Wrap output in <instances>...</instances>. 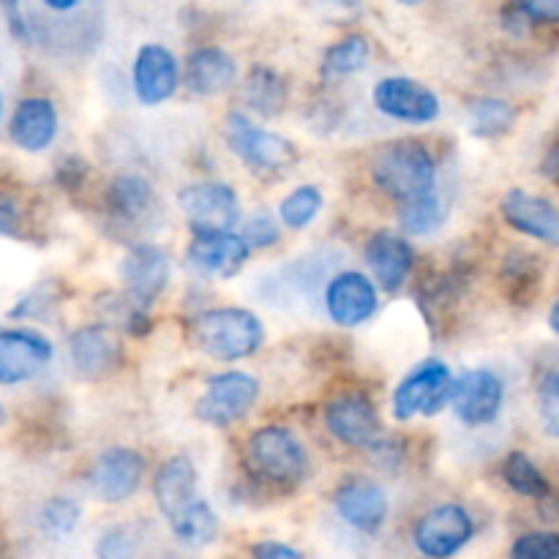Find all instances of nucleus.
Masks as SVG:
<instances>
[{
	"mask_svg": "<svg viewBox=\"0 0 559 559\" xmlns=\"http://www.w3.org/2000/svg\"><path fill=\"white\" fill-rule=\"evenodd\" d=\"M246 469L267 489L293 491L309 478V453L284 426H262L246 442Z\"/></svg>",
	"mask_w": 559,
	"mask_h": 559,
	"instance_id": "nucleus-1",
	"label": "nucleus"
},
{
	"mask_svg": "<svg viewBox=\"0 0 559 559\" xmlns=\"http://www.w3.org/2000/svg\"><path fill=\"white\" fill-rule=\"evenodd\" d=\"M191 342L216 360H240L262 347L265 328L254 311L224 306L200 311L191 320Z\"/></svg>",
	"mask_w": 559,
	"mask_h": 559,
	"instance_id": "nucleus-2",
	"label": "nucleus"
},
{
	"mask_svg": "<svg viewBox=\"0 0 559 559\" xmlns=\"http://www.w3.org/2000/svg\"><path fill=\"white\" fill-rule=\"evenodd\" d=\"M371 178L382 194L407 202L426 191H435L437 164L429 147L420 142L396 140L377 153L371 164Z\"/></svg>",
	"mask_w": 559,
	"mask_h": 559,
	"instance_id": "nucleus-3",
	"label": "nucleus"
},
{
	"mask_svg": "<svg viewBox=\"0 0 559 559\" xmlns=\"http://www.w3.org/2000/svg\"><path fill=\"white\" fill-rule=\"evenodd\" d=\"M227 140L229 147H233L254 173L282 175L287 173V169H293V164L298 162V147H295L287 136L251 123V120L240 112H233L227 118Z\"/></svg>",
	"mask_w": 559,
	"mask_h": 559,
	"instance_id": "nucleus-4",
	"label": "nucleus"
},
{
	"mask_svg": "<svg viewBox=\"0 0 559 559\" xmlns=\"http://www.w3.org/2000/svg\"><path fill=\"white\" fill-rule=\"evenodd\" d=\"M453 374L442 360L431 358L415 366L393 393V415L399 420H409L415 415H437L453 393Z\"/></svg>",
	"mask_w": 559,
	"mask_h": 559,
	"instance_id": "nucleus-5",
	"label": "nucleus"
},
{
	"mask_svg": "<svg viewBox=\"0 0 559 559\" xmlns=\"http://www.w3.org/2000/svg\"><path fill=\"white\" fill-rule=\"evenodd\" d=\"M257 396H260V382L254 377L246 371H222L207 380L205 393L197 402V418L224 429L246 418L257 404Z\"/></svg>",
	"mask_w": 559,
	"mask_h": 559,
	"instance_id": "nucleus-6",
	"label": "nucleus"
},
{
	"mask_svg": "<svg viewBox=\"0 0 559 559\" xmlns=\"http://www.w3.org/2000/svg\"><path fill=\"white\" fill-rule=\"evenodd\" d=\"M178 205L194 235L233 229L240 216V200L235 189L218 183V180H205V183H191L180 189Z\"/></svg>",
	"mask_w": 559,
	"mask_h": 559,
	"instance_id": "nucleus-7",
	"label": "nucleus"
},
{
	"mask_svg": "<svg viewBox=\"0 0 559 559\" xmlns=\"http://www.w3.org/2000/svg\"><path fill=\"white\" fill-rule=\"evenodd\" d=\"M473 516L462 506L448 502V506L431 508L426 516H420V522L415 524L413 538L420 555L431 559H445L459 555L473 540Z\"/></svg>",
	"mask_w": 559,
	"mask_h": 559,
	"instance_id": "nucleus-8",
	"label": "nucleus"
},
{
	"mask_svg": "<svg viewBox=\"0 0 559 559\" xmlns=\"http://www.w3.org/2000/svg\"><path fill=\"white\" fill-rule=\"evenodd\" d=\"M169 276H173L169 254L153 243L134 246L120 262V282H123L126 295L131 304L145 306V309L156 304L158 295L169 287Z\"/></svg>",
	"mask_w": 559,
	"mask_h": 559,
	"instance_id": "nucleus-9",
	"label": "nucleus"
},
{
	"mask_svg": "<svg viewBox=\"0 0 559 559\" xmlns=\"http://www.w3.org/2000/svg\"><path fill=\"white\" fill-rule=\"evenodd\" d=\"M506 402V385L489 369H473L453 382V413L467 426H489L500 415Z\"/></svg>",
	"mask_w": 559,
	"mask_h": 559,
	"instance_id": "nucleus-10",
	"label": "nucleus"
},
{
	"mask_svg": "<svg viewBox=\"0 0 559 559\" xmlns=\"http://www.w3.org/2000/svg\"><path fill=\"white\" fill-rule=\"evenodd\" d=\"M69 355L76 377L91 382L107 380L126 364L123 344L104 325H87L71 333Z\"/></svg>",
	"mask_w": 559,
	"mask_h": 559,
	"instance_id": "nucleus-11",
	"label": "nucleus"
},
{
	"mask_svg": "<svg viewBox=\"0 0 559 559\" xmlns=\"http://www.w3.org/2000/svg\"><path fill=\"white\" fill-rule=\"evenodd\" d=\"M374 107L402 123H431L440 118V98L431 87L409 76H385L374 87Z\"/></svg>",
	"mask_w": 559,
	"mask_h": 559,
	"instance_id": "nucleus-12",
	"label": "nucleus"
},
{
	"mask_svg": "<svg viewBox=\"0 0 559 559\" xmlns=\"http://www.w3.org/2000/svg\"><path fill=\"white\" fill-rule=\"evenodd\" d=\"M55 349L47 336L25 328L0 331V385L33 380L52 360Z\"/></svg>",
	"mask_w": 559,
	"mask_h": 559,
	"instance_id": "nucleus-13",
	"label": "nucleus"
},
{
	"mask_svg": "<svg viewBox=\"0 0 559 559\" xmlns=\"http://www.w3.org/2000/svg\"><path fill=\"white\" fill-rule=\"evenodd\" d=\"M145 475V459L134 448H109L91 469V489L104 502H123L136 495Z\"/></svg>",
	"mask_w": 559,
	"mask_h": 559,
	"instance_id": "nucleus-14",
	"label": "nucleus"
},
{
	"mask_svg": "<svg viewBox=\"0 0 559 559\" xmlns=\"http://www.w3.org/2000/svg\"><path fill=\"white\" fill-rule=\"evenodd\" d=\"M325 426L342 445L369 448L380 437V415L366 393H342L325 407Z\"/></svg>",
	"mask_w": 559,
	"mask_h": 559,
	"instance_id": "nucleus-15",
	"label": "nucleus"
},
{
	"mask_svg": "<svg viewBox=\"0 0 559 559\" xmlns=\"http://www.w3.org/2000/svg\"><path fill=\"white\" fill-rule=\"evenodd\" d=\"M249 246L233 229L224 233L194 235L186 249V262L191 271L211 278H233L249 260Z\"/></svg>",
	"mask_w": 559,
	"mask_h": 559,
	"instance_id": "nucleus-16",
	"label": "nucleus"
},
{
	"mask_svg": "<svg viewBox=\"0 0 559 559\" xmlns=\"http://www.w3.org/2000/svg\"><path fill=\"white\" fill-rule=\"evenodd\" d=\"M377 287L366 273L344 271L331 278L325 289V309L336 325L355 328L371 320L377 311Z\"/></svg>",
	"mask_w": 559,
	"mask_h": 559,
	"instance_id": "nucleus-17",
	"label": "nucleus"
},
{
	"mask_svg": "<svg viewBox=\"0 0 559 559\" xmlns=\"http://www.w3.org/2000/svg\"><path fill=\"white\" fill-rule=\"evenodd\" d=\"M500 211L508 227L559 249V207L555 202L524 189H511L502 197Z\"/></svg>",
	"mask_w": 559,
	"mask_h": 559,
	"instance_id": "nucleus-18",
	"label": "nucleus"
},
{
	"mask_svg": "<svg viewBox=\"0 0 559 559\" xmlns=\"http://www.w3.org/2000/svg\"><path fill=\"white\" fill-rule=\"evenodd\" d=\"M366 262L385 293H399L413 273L415 254L407 238L380 229L366 240Z\"/></svg>",
	"mask_w": 559,
	"mask_h": 559,
	"instance_id": "nucleus-19",
	"label": "nucleus"
},
{
	"mask_svg": "<svg viewBox=\"0 0 559 559\" xmlns=\"http://www.w3.org/2000/svg\"><path fill=\"white\" fill-rule=\"evenodd\" d=\"M178 87V60L162 44H145L134 60V93L145 107L164 104Z\"/></svg>",
	"mask_w": 559,
	"mask_h": 559,
	"instance_id": "nucleus-20",
	"label": "nucleus"
},
{
	"mask_svg": "<svg viewBox=\"0 0 559 559\" xmlns=\"http://www.w3.org/2000/svg\"><path fill=\"white\" fill-rule=\"evenodd\" d=\"M336 511L349 527L360 533H377L388 519V497L374 480L349 478L336 491Z\"/></svg>",
	"mask_w": 559,
	"mask_h": 559,
	"instance_id": "nucleus-21",
	"label": "nucleus"
},
{
	"mask_svg": "<svg viewBox=\"0 0 559 559\" xmlns=\"http://www.w3.org/2000/svg\"><path fill=\"white\" fill-rule=\"evenodd\" d=\"M9 134L16 147L27 153H41L52 145L55 134H58V109L49 98L33 96L22 98L16 104L14 115H11Z\"/></svg>",
	"mask_w": 559,
	"mask_h": 559,
	"instance_id": "nucleus-22",
	"label": "nucleus"
},
{
	"mask_svg": "<svg viewBox=\"0 0 559 559\" xmlns=\"http://www.w3.org/2000/svg\"><path fill=\"white\" fill-rule=\"evenodd\" d=\"M153 186L140 175H118L104 191V207L120 227H134L153 213Z\"/></svg>",
	"mask_w": 559,
	"mask_h": 559,
	"instance_id": "nucleus-23",
	"label": "nucleus"
},
{
	"mask_svg": "<svg viewBox=\"0 0 559 559\" xmlns=\"http://www.w3.org/2000/svg\"><path fill=\"white\" fill-rule=\"evenodd\" d=\"M238 66L222 47H200L186 60V85L197 96H218L235 82Z\"/></svg>",
	"mask_w": 559,
	"mask_h": 559,
	"instance_id": "nucleus-24",
	"label": "nucleus"
},
{
	"mask_svg": "<svg viewBox=\"0 0 559 559\" xmlns=\"http://www.w3.org/2000/svg\"><path fill=\"white\" fill-rule=\"evenodd\" d=\"M153 497L164 519H173L183 511L189 502L197 500V467L191 459L173 456L158 467L153 478Z\"/></svg>",
	"mask_w": 559,
	"mask_h": 559,
	"instance_id": "nucleus-25",
	"label": "nucleus"
},
{
	"mask_svg": "<svg viewBox=\"0 0 559 559\" xmlns=\"http://www.w3.org/2000/svg\"><path fill=\"white\" fill-rule=\"evenodd\" d=\"M243 102L265 118L282 112L287 104V85H284L282 74L267 66H254L243 82Z\"/></svg>",
	"mask_w": 559,
	"mask_h": 559,
	"instance_id": "nucleus-26",
	"label": "nucleus"
},
{
	"mask_svg": "<svg viewBox=\"0 0 559 559\" xmlns=\"http://www.w3.org/2000/svg\"><path fill=\"white\" fill-rule=\"evenodd\" d=\"M469 115V131L480 140H500L516 123L519 112L511 102L495 96L473 98L467 107Z\"/></svg>",
	"mask_w": 559,
	"mask_h": 559,
	"instance_id": "nucleus-27",
	"label": "nucleus"
},
{
	"mask_svg": "<svg viewBox=\"0 0 559 559\" xmlns=\"http://www.w3.org/2000/svg\"><path fill=\"white\" fill-rule=\"evenodd\" d=\"M502 480H506L508 489L519 497H527V500H546L551 495V484L544 473L538 469V464L527 456L524 451H511L506 456L500 467Z\"/></svg>",
	"mask_w": 559,
	"mask_h": 559,
	"instance_id": "nucleus-28",
	"label": "nucleus"
},
{
	"mask_svg": "<svg viewBox=\"0 0 559 559\" xmlns=\"http://www.w3.org/2000/svg\"><path fill=\"white\" fill-rule=\"evenodd\" d=\"M169 527H173L175 538L180 544L191 546V549H200V546H207L216 540L218 519L205 500H194L178 516L169 519Z\"/></svg>",
	"mask_w": 559,
	"mask_h": 559,
	"instance_id": "nucleus-29",
	"label": "nucleus"
},
{
	"mask_svg": "<svg viewBox=\"0 0 559 559\" xmlns=\"http://www.w3.org/2000/svg\"><path fill=\"white\" fill-rule=\"evenodd\" d=\"M448 218V205L440 194L426 191V194L415 197V200L402 202V213H399V224L407 235H429L440 229Z\"/></svg>",
	"mask_w": 559,
	"mask_h": 559,
	"instance_id": "nucleus-30",
	"label": "nucleus"
},
{
	"mask_svg": "<svg viewBox=\"0 0 559 559\" xmlns=\"http://www.w3.org/2000/svg\"><path fill=\"white\" fill-rule=\"evenodd\" d=\"M366 63H369V41L360 33H353L328 47L320 71L325 80H342V76L358 74L360 69H366Z\"/></svg>",
	"mask_w": 559,
	"mask_h": 559,
	"instance_id": "nucleus-31",
	"label": "nucleus"
},
{
	"mask_svg": "<svg viewBox=\"0 0 559 559\" xmlns=\"http://www.w3.org/2000/svg\"><path fill=\"white\" fill-rule=\"evenodd\" d=\"M502 284L511 300L527 304L538 293L540 284V262L535 260L533 251H513L502 265Z\"/></svg>",
	"mask_w": 559,
	"mask_h": 559,
	"instance_id": "nucleus-32",
	"label": "nucleus"
},
{
	"mask_svg": "<svg viewBox=\"0 0 559 559\" xmlns=\"http://www.w3.org/2000/svg\"><path fill=\"white\" fill-rule=\"evenodd\" d=\"M322 211V191L317 186H300V189L289 191L278 205V218L287 229H304L309 227Z\"/></svg>",
	"mask_w": 559,
	"mask_h": 559,
	"instance_id": "nucleus-33",
	"label": "nucleus"
},
{
	"mask_svg": "<svg viewBox=\"0 0 559 559\" xmlns=\"http://www.w3.org/2000/svg\"><path fill=\"white\" fill-rule=\"evenodd\" d=\"M538 415L546 435L559 437V366L546 369L538 380Z\"/></svg>",
	"mask_w": 559,
	"mask_h": 559,
	"instance_id": "nucleus-34",
	"label": "nucleus"
},
{
	"mask_svg": "<svg viewBox=\"0 0 559 559\" xmlns=\"http://www.w3.org/2000/svg\"><path fill=\"white\" fill-rule=\"evenodd\" d=\"M76 522H80V506L74 500H66V497H55L44 506L41 511V527L47 530L52 538H66L69 533H74Z\"/></svg>",
	"mask_w": 559,
	"mask_h": 559,
	"instance_id": "nucleus-35",
	"label": "nucleus"
},
{
	"mask_svg": "<svg viewBox=\"0 0 559 559\" xmlns=\"http://www.w3.org/2000/svg\"><path fill=\"white\" fill-rule=\"evenodd\" d=\"M513 559H559V533L538 530V533L519 535L511 546Z\"/></svg>",
	"mask_w": 559,
	"mask_h": 559,
	"instance_id": "nucleus-36",
	"label": "nucleus"
},
{
	"mask_svg": "<svg viewBox=\"0 0 559 559\" xmlns=\"http://www.w3.org/2000/svg\"><path fill=\"white\" fill-rule=\"evenodd\" d=\"M140 544V533L129 524H118V527L107 530L98 540V555L102 557H129L136 551Z\"/></svg>",
	"mask_w": 559,
	"mask_h": 559,
	"instance_id": "nucleus-37",
	"label": "nucleus"
},
{
	"mask_svg": "<svg viewBox=\"0 0 559 559\" xmlns=\"http://www.w3.org/2000/svg\"><path fill=\"white\" fill-rule=\"evenodd\" d=\"M278 235H282L278 233V224L271 216H265V213H260V216H251L246 222L240 238L246 240L249 249H267V246L278 243Z\"/></svg>",
	"mask_w": 559,
	"mask_h": 559,
	"instance_id": "nucleus-38",
	"label": "nucleus"
},
{
	"mask_svg": "<svg viewBox=\"0 0 559 559\" xmlns=\"http://www.w3.org/2000/svg\"><path fill=\"white\" fill-rule=\"evenodd\" d=\"M530 22L559 25V0H513Z\"/></svg>",
	"mask_w": 559,
	"mask_h": 559,
	"instance_id": "nucleus-39",
	"label": "nucleus"
},
{
	"mask_svg": "<svg viewBox=\"0 0 559 559\" xmlns=\"http://www.w3.org/2000/svg\"><path fill=\"white\" fill-rule=\"evenodd\" d=\"M55 178H58V183L63 186L66 191L82 189V183H85V178H87V162L80 156L63 158V162L58 164V173H55Z\"/></svg>",
	"mask_w": 559,
	"mask_h": 559,
	"instance_id": "nucleus-40",
	"label": "nucleus"
},
{
	"mask_svg": "<svg viewBox=\"0 0 559 559\" xmlns=\"http://www.w3.org/2000/svg\"><path fill=\"white\" fill-rule=\"evenodd\" d=\"M22 0H0V9H3L5 22H9L11 33L14 38L20 41H27V25H25V16H22Z\"/></svg>",
	"mask_w": 559,
	"mask_h": 559,
	"instance_id": "nucleus-41",
	"label": "nucleus"
},
{
	"mask_svg": "<svg viewBox=\"0 0 559 559\" xmlns=\"http://www.w3.org/2000/svg\"><path fill=\"white\" fill-rule=\"evenodd\" d=\"M20 229V205L11 197L0 194V235H16Z\"/></svg>",
	"mask_w": 559,
	"mask_h": 559,
	"instance_id": "nucleus-42",
	"label": "nucleus"
},
{
	"mask_svg": "<svg viewBox=\"0 0 559 559\" xmlns=\"http://www.w3.org/2000/svg\"><path fill=\"white\" fill-rule=\"evenodd\" d=\"M251 555L260 559H300V551L293 546L276 544V540H265V544H257L251 549Z\"/></svg>",
	"mask_w": 559,
	"mask_h": 559,
	"instance_id": "nucleus-43",
	"label": "nucleus"
},
{
	"mask_svg": "<svg viewBox=\"0 0 559 559\" xmlns=\"http://www.w3.org/2000/svg\"><path fill=\"white\" fill-rule=\"evenodd\" d=\"M540 173H544V178L549 180V183H555L559 189V140H555L546 147L544 158H540Z\"/></svg>",
	"mask_w": 559,
	"mask_h": 559,
	"instance_id": "nucleus-44",
	"label": "nucleus"
},
{
	"mask_svg": "<svg viewBox=\"0 0 559 559\" xmlns=\"http://www.w3.org/2000/svg\"><path fill=\"white\" fill-rule=\"evenodd\" d=\"M44 5H47V9L60 11V14H63V11L76 9V5H80V0H44Z\"/></svg>",
	"mask_w": 559,
	"mask_h": 559,
	"instance_id": "nucleus-45",
	"label": "nucleus"
},
{
	"mask_svg": "<svg viewBox=\"0 0 559 559\" xmlns=\"http://www.w3.org/2000/svg\"><path fill=\"white\" fill-rule=\"evenodd\" d=\"M549 325H551V331H555L559 336V300L555 306H551V311H549Z\"/></svg>",
	"mask_w": 559,
	"mask_h": 559,
	"instance_id": "nucleus-46",
	"label": "nucleus"
},
{
	"mask_svg": "<svg viewBox=\"0 0 559 559\" xmlns=\"http://www.w3.org/2000/svg\"><path fill=\"white\" fill-rule=\"evenodd\" d=\"M396 3H402V5H418V3H424V0H396Z\"/></svg>",
	"mask_w": 559,
	"mask_h": 559,
	"instance_id": "nucleus-47",
	"label": "nucleus"
},
{
	"mask_svg": "<svg viewBox=\"0 0 559 559\" xmlns=\"http://www.w3.org/2000/svg\"><path fill=\"white\" fill-rule=\"evenodd\" d=\"M3 420H5V409H3V404H0V426H3Z\"/></svg>",
	"mask_w": 559,
	"mask_h": 559,
	"instance_id": "nucleus-48",
	"label": "nucleus"
},
{
	"mask_svg": "<svg viewBox=\"0 0 559 559\" xmlns=\"http://www.w3.org/2000/svg\"><path fill=\"white\" fill-rule=\"evenodd\" d=\"M0 112H3V102H0Z\"/></svg>",
	"mask_w": 559,
	"mask_h": 559,
	"instance_id": "nucleus-49",
	"label": "nucleus"
}]
</instances>
